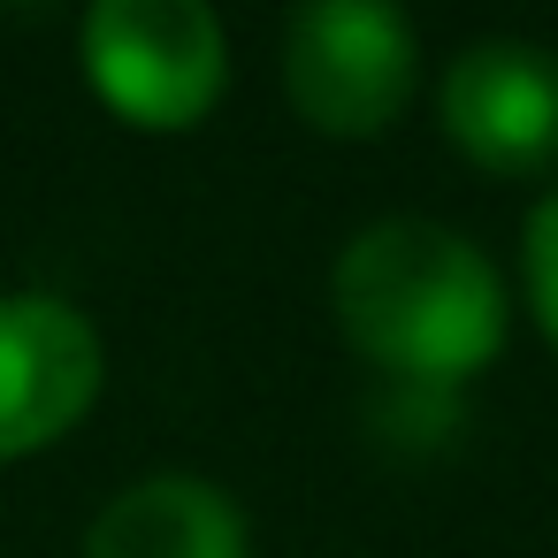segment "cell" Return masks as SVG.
Listing matches in <instances>:
<instances>
[{
  "label": "cell",
  "instance_id": "obj_1",
  "mask_svg": "<svg viewBox=\"0 0 558 558\" xmlns=\"http://www.w3.org/2000/svg\"><path fill=\"white\" fill-rule=\"evenodd\" d=\"M329 306L344 344L383 367V383L466 390L512 329L497 260L428 215H383L344 238L329 268Z\"/></svg>",
  "mask_w": 558,
  "mask_h": 558
},
{
  "label": "cell",
  "instance_id": "obj_2",
  "mask_svg": "<svg viewBox=\"0 0 558 558\" xmlns=\"http://www.w3.org/2000/svg\"><path fill=\"white\" fill-rule=\"evenodd\" d=\"M77 47L108 116L138 131H192L230 93V32L207 0H100Z\"/></svg>",
  "mask_w": 558,
  "mask_h": 558
},
{
  "label": "cell",
  "instance_id": "obj_3",
  "mask_svg": "<svg viewBox=\"0 0 558 558\" xmlns=\"http://www.w3.org/2000/svg\"><path fill=\"white\" fill-rule=\"evenodd\" d=\"M283 93L322 138H383L421 93V39L390 0H314L283 24Z\"/></svg>",
  "mask_w": 558,
  "mask_h": 558
},
{
  "label": "cell",
  "instance_id": "obj_4",
  "mask_svg": "<svg viewBox=\"0 0 558 558\" xmlns=\"http://www.w3.org/2000/svg\"><path fill=\"white\" fill-rule=\"evenodd\" d=\"M108 383V344L62 291H0V459L62 444Z\"/></svg>",
  "mask_w": 558,
  "mask_h": 558
},
{
  "label": "cell",
  "instance_id": "obj_5",
  "mask_svg": "<svg viewBox=\"0 0 558 558\" xmlns=\"http://www.w3.org/2000/svg\"><path fill=\"white\" fill-rule=\"evenodd\" d=\"M436 116L474 169L543 177L558 161V54L535 39H474L451 54Z\"/></svg>",
  "mask_w": 558,
  "mask_h": 558
},
{
  "label": "cell",
  "instance_id": "obj_6",
  "mask_svg": "<svg viewBox=\"0 0 558 558\" xmlns=\"http://www.w3.org/2000/svg\"><path fill=\"white\" fill-rule=\"evenodd\" d=\"M85 558H253V520L215 474L161 466L93 512Z\"/></svg>",
  "mask_w": 558,
  "mask_h": 558
},
{
  "label": "cell",
  "instance_id": "obj_7",
  "mask_svg": "<svg viewBox=\"0 0 558 558\" xmlns=\"http://www.w3.org/2000/svg\"><path fill=\"white\" fill-rule=\"evenodd\" d=\"M520 283H527L535 329L558 344V192H543V199L527 207V230H520Z\"/></svg>",
  "mask_w": 558,
  "mask_h": 558
}]
</instances>
